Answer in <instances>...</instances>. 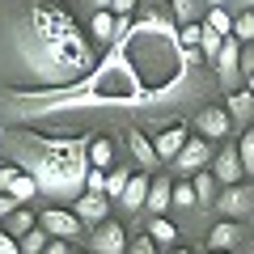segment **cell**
<instances>
[{"label": "cell", "mask_w": 254, "mask_h": 254, "mask_svg": "<svg viewBox=\"0 0 254 254\" xmlns=\"http://www.w3.org/2000/svg\"><path fill=\"white\" fill-rule=\"evenodd\" d=\"M203 85L199 51L178 43V21L161 4H144V17L127 21V30L102 51V60L76 85L47 93L0 89L4 119H51L64 110H144L161 115L178 98H195Z\"/></svg>", "instance_id": "1"}, {"label": "cell", "mask_w": 254, "mask_h": 254, "mask_svg": "<svg viewBox=\"0 0 254 254\" xmlns=\"http://www.w3.org/2000/svg\"><path fill=\"white\" fill-rule=\"evenodd\" d=\"M4 51L13 55V68H17L13 85H4V89H21V93L76 85L98 64L93 43L85 38V30L76 26V17L60 0H17Z\"/></svg>", "instance_id": "2"}, {"label": "cell", "mask_w": 254, "mask_h": 254, "mask_svg": "<svg viewBox=\"0 0 254 254\" xmlns=\"http://www.w3.org/2000/svg\"><path fill=\"white\" fill-rule=\"evenodd\" d=\"M0 148H9L13 165L38 182L51 203H76L85 195V178H89V136H47L34 127H9Z\"/></svg>", "instance_id": "3"}, {"label": "cell", "mask_w": 254, "mask_h": 254, "mask_svg": "<svg viewBox=\"0 0 254 254\" xmlns=\"http://www.w3.org/2000/svg\"><path fill=\"white\" fill-rule=\"evenodd\" d=\"M216 212H225V220H242L254 212V182H237V187H225L216 195Z\"/></svg>", "instance_id": "4"}, {"label": "cell", "mask_w": 254, "mask_h": 254, "mask_svg": "<svg viewBox=\"0 0 254 254\" xmlns=\"http://www.w3.org/2000/svg\"><path fill=\"white\" fill-rule=\"evenodd\" d=\"M229 127H233V119H229V110L216 106V102H208V106L195 110V131H199L203 140H225Z\"/></svg>", "instance_id": "5"}, {"label": "cell", "mask_w": 254, "mask_h": 254, "mask_svg": "<svg viewBox=\"0 0 254 254\" xmlns=\"http://www.w3.org/2000/svg\"><path fill=\"white\" fill-rule=\"evenodd\" d=\"M38 225H43L51 237H64V242H76V237H81V220H76V212L60 208V203H55V208H47L43 216H38Z\"/></svg>", "instance_id": "6"}, {"label": "cell", "mask_w": 254, "mask_h": 254, "mask_svg": "<svg viewBox=\"0 0 254 254\" xmlns=\"http://www.w3.org/2000/svg\"><path fill=\"white\" fill-rule=\"evenodd\" d=\"M208 161H212V140L190 136L187 144H182V153H178V174H182V178H190V174L208 170Z\"/></svg>", "instance_id": "7"}, {"label": "cell", "mask_w": 254, "mask_h": 254, "mask_svg": "<svg viewBox=\"0 0 254 254\" xmlns=\"http://www.w3.org/2000/svg\"><path fill=\"white\" fill-rule=\"evenodd\" d=\"M89 246H93V254H127V233L119 220H106V225L93 229Z\"/></svg>", "instance_id": "8"}, {"label": "cell", "mask_w": 254, "mask_h": 254, "mask_svg": "<svg viewBox=\"0 0 254 254\" xmlns=\"http://www.w3.org/2000/svg\"><path fill=\"white\" fill-rule=\"evenodd\" d=\"M187 140H190V136H187V127H182V123H165L161 131L153 136V148H157L161 161H178V153H182Z\"/></svg>", "instance_id": "9"}, {"label": "cell", "mask_w": 254, "mask_h": 254, "mask_svg": "<svg viewBox=\"0 0 254 254\" xmlns=\"http://www.w3.org/2000/svg\"><path fill=\"white\" fill-rule=\"evenodd\" d=\"M242 47H246V43H237L233 34L225 38V47H220V55H216V81L233 85L237 76H242Z\"/></svg>", "instance_id": "10"}, {"label": "cell", "mask_w": 254, "mask_h": 254, "mask_svg": "<svg viewBox=\"0 0 254 254\" xmlns=\"http://www.w3.org/2000/svg\"><path fill=\"white\" fill-rule=\"evenodd\" d=\"M212 174H216V182H225V187H237L242 178H250V174H246V165H242V153H237V148H220L216 161H212Z\"/></svg>", "instance_id": "11"}, {"label": "cell", "mask_w": 254, "mask_h": 254, "mask_svg": "<svg viewBox=\"0 0 254 254\" xmlns=\"http://www.w3.org/2000/svg\"><path fill=\"white\" fill-rule=\"evenodd\" d=\"M123 30H127V21H119L110 9H98V13H93V21H89V34H93V43H98V47H110Z\"/></svg>", "instance_id": "12"}, {"label": "cell", "mask_w": 254, "mask_h": 254, "mask_svg": "<svg viewBox=\"0 0 254 254\" xmlns=\"http://www.w3.org/2000/svg\"><path fill=\"white\" fill-rule=\"evenodd\" d=\"M225 110H229V119H233L242 131H246V127H254V93L250 89H233L225 98Z\"/></svg>", "instance_id": "13"}, {"label": "cell", "mask_w": 254, "mask_h": 254, "mask_svg": "<svg viewBox=\"0 0 254 254\" xmlns=\"http://www.w3.org/2000/svg\"><path fill=\"white\" fill-rule=\"evenodd\" d=\"M106 212H110V199L106 195H89V190H85L81 199H76V220H81V225H106Z\"/></svg>", "instance_id": "14"}, {"label": "cell", "mask_w": 254, "mask_h": 254, "mask_svg": "<svg viewBox=\"0 0 254 254\" xmlns=\"http://www.w3.org/2000/svg\"><path fill=\"white\" fill-rule=\"evenodd\" d=\"M242 237H246V229H242V220H220V225H212V233H208V250H233V246H242Z\"/></svg>", "instance_id": "15"}, {"label": "cell", "mask_w": 254, "mask_h": 254, "mask_svg": "<svg viewBox=\"0 0 254 254\" xmlns=\"http://www.w3.org/2000/svg\"><path fill=\"white\" fill-rule=\"evenodd\" d=\"M148 190H153V174H131V182H127V190H123V208L127 212H140L148 203Z\"/></svg>", "instance_id": "16"}, {"label": "cell", "mask_w": 254, "mask_h": 254, "mask_svg": "<svg viewBox=\"0 0 254 254\" xmlns=\"http://www.w3.org/2000/svg\"><path fill=\"white\" fill-rule=\"evenodd\" d=\"M127 144H131V157L144 165V174L153 170L157 161H161V157H157V148H153V136H144L140 127H131V131H127Z\"/></svg>", "instance_id": "17"}, {"label": "cell", "mask_w": 254, "mask_h": 254, "mask_svg": "<svg viewBox=\"0 0 254 254\" xmlns=\"http://www.w3.org/2000/svg\"><path fill=\"white\" fill-rule=\"evenodd\" d=\"M148 212H170L174 208V178H153V190H148V203H144Z\"/></svg>", "instance_id": "18"}, {"label": "cell", "mask_w": 254, "mask_h": 254, "mask_svg": "<svg viewBox=\"0 0 254 254\" xmlns=\"http://www.w3.org/2000/svg\"><path fill=\"white\" fill-rule=\"evenodd\" d=\"M4 229H9V233H13V237H17V242H21V237H26V233H34V229H38V216H34V212H30V208H26V203H21V208L13 212L9 220H4Z\"/></svg>", "instance_id": "19"}, {"label": "cell", "mask_w": 254, "mask_h": 254, "mask_svg": "<svg viewBox=\"0 0 254 254\" xmlns=\"http://www.w3.org/2000/svg\"><path fill=\"white\" fill-rule=\"evenodd\" d=\"M110 161H115V144L106 136H89V165L93 170H110Z\"/></svg>", "instance_id": "20"}, {"label": "cell", "mask_w": 254, "mask_h": 254, "mask_svg": "<svg viewBox=\"0 0 254 254\" xmlns=\"http://www.w3.org/2000/svg\"><path fill=\"white\" fill-rule=\"evenodd\" d=\"M148 237H153L157 246H178V229H174V220H165V216H153V225H148Z\"/></svg>", "instance_id": "21"}, {"label": "cell", "mask_w": 254, "mask_h": 254, "mask_svg": "<svg viewBox=\"0 0 254 254\" xmlns=\"http://www.w3.org/2000/svg\"><path fill=\"white\" fill-rule=\"evenodd\" d=\"M190 187H195V199H199V208H203V203H212V195H216V174L212 170L190 174Z\"/></svg>", "instance_id": "22"}, {"label": "cell", "mask_w": 254, "mask_h": 254, "mask_svg": "<svg viewBox=\"0 0 254 254\" xmlns=\"http://www.w3.org/2000/svg\"><path fill=\"white\" fill-rule=\"evenodd\" d=\"M174 208H178V212L199 208V199H195V187H190V178H178V182H174Z\"/></svg>", "instance_id": "23"}, {"label": "cell", "mask_w": 254, "mask_h": 254, "mask_svg": "<svg viewBox=\"0 0 254 254\" xmlns=\"http://www.w3.org/2000/svg\"><path fill=\"white\" fill-rule=\"evenodd\" d=\"M131 174H136V170H110V174H106V199H123Z\"/></svg>", "instance_id": "24"}, {"label": "cell", "mask_w": 254, "mask_h": 254, "mask_svg": "<svg viewBox=\"0 0 254 254\" xmlns=\"http://www.w3.org/2000/svg\"><path fill=\"white\" fill-rule=\"evenodd\" d=\"M220 47H225V34H216V30H208V26H203V38H199V55H203L208 64H216Z\"/></svg>", "instance_id": "25"}, {"label": "cell", "mask_w": 254, "mask_h": 254, "mask_svg": "<svg viewBox=\"0 0 254 254\" xmlns=\"http://www.w3.org/2000/svg\"><path fill=\"white\" fill-rule=\"evenodd\" d=\"M233 38L237 43H254V9H242L233 17Z\"/></svg>", "instance_id": "26"}, {"label": "cell", "mask_w": 254, "mask_h": 254, "mask_svg": "<svg viewBox=\"0 0 254 254\" xmlns=\"http://www.w3.org/2000/svg\"><path fill=\"white\" fill-rule=\"evenodd\" d=\"M47 246H51V233H47L43 225H38L34 233H26V237H21V254H43Z\"/></svg>", "instance_id": "27"}, {"label": "cell", "mask_w": 254, "mask_h": 254, "mask_svg": "<svg viewBox=\"0 0 254 254\" xmlns=\"http://www.w3.org/2000/svg\"><path fill=\"white\" fill-rule=\"evenodd\" d=\"M203 26L229 38V34H233V13H229V9H208V21H203Z\"/></svg>", "instance_id": "28"}, {"label": "cell", "mask_w": 254, "mask_h": 254, "mask_svg": "<svg viewBox=\"0 0 254 254\" xmlns=\"http://www.w3.org/2000/svg\"><path fill=\"white\" fill-rule=\"evenodd\" d=\"M170 13L178 17V26H195V0H170Z\"/></svg>", "instance_id": "29"}, {"label": "cell", "mask_w": 254, "mask_h": 254, "mask_svg": "<svg viewBox=\"0 0 254 254\" xmlns=\"http://www.w3.org/2000/svg\"><path fill=\"white\" fill-rule=\"evenodd\" d=\"M237 153H242L246 174H254V127H246V136H242V144H237Z\"/></svg>", "instance_id": "30"}, {"label": "cell", "mask_w": 254, "mask_h": 254, "mask_svg": "<svg viewBox=\"0 0 254 254\" xmlns=\"http://www.w3.org/2000/svg\"><path fill=\"white\" fill-rule=\"evenodd\" d=\"M199 38H203V26H178V43L187 51H199Z\"/></svg>", "instance_id": "31"}, {"label": "cell", "mask_w": 254, "mask_h": 254, "mask_svg": "<svg viewBox=\"0 0 254 254\" xmlns=\"http://www.w3.org/2000/svg\"><path fill=\"white\" fill-rule=\"evenodd\" d=\"M106 174H110V170H89L85 190H89V195H106Z\"/></svg>", "instance_id": "32"}, {"label": "cell", "mask_w": 254, "mask_h": 254, "mask_svg": "<svg viewBox=\"0 0 254 254\" xmlns=\"http://www.w3.org/2000/svg\"><path fill=\"white\" fill-rule=\"evenodd\" d=\"M157 250H161V246H157L148 233H140L136 242H127V254H157Z\"/></svg>", "instance_id": "33"}, {"label": "cell", "mask_w": 254, "mask_h": 254, "mask_svg": "<svg viewBox=\"0 0 254 254\" xmlns=\"http://www.w3.org/2000/svg\"><path fill=\"white\" fill-rule=\"evenodd\" d=\"M136 9H140V0H110V13H115L119 21H127Z\"/></svg>", "instance_id": "34"}, {"label": "cell", "mask_w": 254, "mask_h": 254, "mask_svg": "<svg viewBox=\"0 0 254 254\" xmlns=\"http://www.w3.org/2000/svg\"><path fill=\"white\" fill-rule=\"evenodd\" d=\"M0 254H21V242L9 233V229H0Z\"/></svg>", "instance_id": "35"}, {"label": "cell", "mask_w": 254, "mask_h": 254, "mask_svg": "<svg viewBox=\"0 0 254 254\" xmlns=\"http://www.w3.org/2000/svg\"><path fill=\"white\" fill-rule=\"evenodd\" d=\"M43 254H76V250H72V242H64V237H51V246H47Z\"/></svg>", "instance_id": "36"}, {"label": "cell", "mask_w": 254, "mask_h": 254, "mask_svg": "<svg viewBox=\"0 0 254 254\" xmlns=\"http://www.w3.org/2000/svg\"><path fill=\"white\" fill-rule=\"evenodd\" d=\"M254 72V43H246L242 47V76H250Z\"/></svg>", "instance_id": "37"}, {"label": "cell", "mask_w": 254, "mask_h": 254, "mask_svg": "<svg viewBox=\"0 0 254 254\" xmlns=\"http://www.w3.org/2000/svg\"><path fill=\"white\" fill-rule=\"evenodd\" d=\"M17 208H21V203L13 199V195H0V220H9V216H13Z\"/></svg>", "instance_id": "38"}, {"label": "cell", "mask_w": 254, "mask_h": 254, "mask_svg": "<svg viewBox=\"0 0 254 254\" xmlns=\"http://www.w3.org/2000/svg\"><path fill=\"white\" fill-rule=\"evenodd\" d=\"M93 9H110V0H93Z\"/></svg>", "instance_id": "39"}, {"label": "cell", "mask_w": 254, "mask_h": 254, "mask_svg": "<svg viewBox=\"0 0 254 254\" xmlns=\"http://www.w3.org/2000/svg\"><path fill=\"white\" fill-rule=\"evenodd\" d=\"M233 4H242V9H254V0H233Z\"/></svg>", "instance_id": "40"}, {"label": "cell", "mask_w": 254, "mask_h": 254, "mask_svg": "<svg viewBox=\"0 0 254 254\" xmlns=\"http://www.w3.org/2000/svg\"><path fill=\"white\" fill-rule=\"evenodd\" d=\"M246 89H250V93H254V72H250V76H246Z\"/></svg>", "instance_id": "41"}, {"label": "cell", "mask_w": 254, "mask_h": 254, "mask_svg": "<svg viewBox=\"0 0 254 254\" xmlns=\"http://www.w3.org/2000/svg\"><path fill=\"white\" fill-rule=\"evenodd\" d=\"M170 254H190V250H187V246H174V250H170Z\"/></svg>", "instance_id": "42"}, {"label": "cell", "mask_w": 254, "mask_h": 254, "mask_svg": "<svg viewBox=\"0 0 254 254\" xmlns=\"http://www.w3.org/2000/svg\"><path fill=\"white\" fill-rule=\"evenodd\" d=\"M208 254H225V250H208Z\"/></svg>", "instance_id": "43"}]
</instances>
